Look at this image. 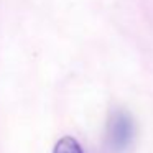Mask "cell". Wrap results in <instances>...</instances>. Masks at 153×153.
I'll list each match as a JSON object with an SVG mask.
<instances>
[{
  "instance_id": "1",
  "label": "cell",
  "mask_w": 153,
  "mask_h": 153,
  "mask_svg": "<svg viewBox=\"0 0 153 153\" xmlns=\"http://www.w3.org/2000/svg\"><path fill=\"white\" fill-rule=\"evenodd\" d=\"M135 140V122L127 110H114L107 123V143L114 153H125Z\"/></svg>"
},
{
  "instance_id": "2",
  "label": "cell",
  "mask_w": 153,
  "mask_h": 153,
  "mask_svg": "<svg viewBox=\"0 0 153 153\" xmlns=\"http://www.w3.org/2000/svg\"><path fill=\"white\" fill-rule=\"evenodd\" d=\"M53 153H84V152L81 148L79 142L74 137L66 135L56 142V145L53 148Z\"/></svg>"
}]
</instances>
